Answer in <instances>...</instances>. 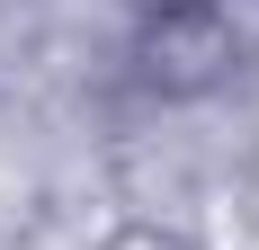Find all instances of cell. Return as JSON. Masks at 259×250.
I'll use <instances>...</instances> for the list:
<instances>
[{"mask_svg": "<svg viewBox=\"0 0 259 250\" xmlns=\"http://www.w3.org/2000/svg\"><path fill=\"white\" fill-rule=\"evenodd\" d=\"M233 72H241V54H233V36L214 27L206 0L143 9V27H134V80H143V90H161V99H206V90H224Z\"/></svg>", "mask_w": 259, "mask_h": 250, "instance_id": "6da1fadb", "label": "cell"}, {"mask_svg": "<svg viewBox=\"0 0 259 250\" xmlns=\"http://www.w3.org/2000/svg\"><path fill=\"white\" fill-rule=\"evenodd\" d=\"M206 9H214V27L233 36V54H241V72H250V63H259V0H206Z\"/></svg>", "mask_w": 259, "mask_h": 250, "instance_id": "7a4b0ae2", "label": "cell"}, {"mask_svg": "<svg viewBox=\"0 0 259 250\" xmlns=\"http://www.w3.org/2000/svg\"><path fill=\"white\" fill-rule=\"evenodd\" d=\"M99 250H188V241H179V232H161V224H116Z\"/></svg>", "mask_w": 259, "mask_h": 250, "instance_id": "3957f363", "label": "cell"}, {"mask_svg": "<svg viewBox=\"0 0 259 250\" xmlns=\"http://www.w3.org/2000/svg\"><path fill=\"white\" fill-rule=\"evenodd\" d=\"M143 9H179V0H143Z\"/></svg>", "mask_w": 259, "mask_h": 250, "instance_id": "277c9868", "label": "cell"}]
</instances>
